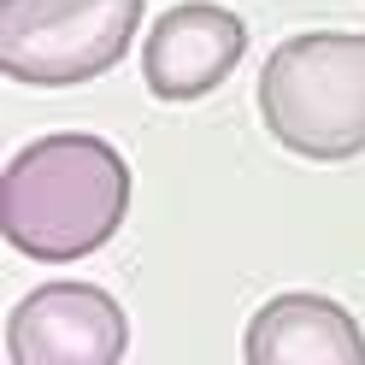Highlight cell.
Wrapping results in <instances>:
<instances>
[{
	"mask_svg": "<svg viewBox=\"0 0 365 365\" xmlns=\"http://www.w3.org/2000/svg\"><path fill=\"white\" fill-rule=\"evenodd\" d=\"M130 212L124 153L88 130H59L18 148L0 171V230L24 259L65 265L112 242Z\"/></svg>",
	"mask_w": 365,
	"mask_h": 365,
	"instance_id": "obj_1",
	"label": "cell"
},
{
	"mask_svg": "<svg viewBox=\"0 0 365 365\" xmlns=\"http://www.w3.org/2000/svg\"><path fill=\"white\" fill-rule=\"evenodd\" d=\"M259 118L301 159L365 153V36L301 30L259 65Z\"/></svg>",
	"mask_w": 365,
	"mask_h": 365,
	"instance_id": "obj_2",
	"label": "cell"
},
{
	"mask_svg": "<svg viewBox=\"0 0 365 365\" xmlns=\"http://www.w3.org/2000/svg\"><path fill=\"white\" fill-rule=\"evenodd\" d=\"M142 24V0H0V71L24 88L106 77Z\"/></svg>",
	"mask_w": 365,
	"mask_h": 365,
	"instance_id": "obj_3",
	"label": "cell"
},
{
	"mask_svg": "<svg viewBox=\"0 0 365 365\" xmlns=\"http://www.w3.org/2000/svg\"><path fill=\"white\" fill-rule=\"evenodd\" d=\"M130 318L101 283H41L6 318L12 365H118Z\"/></svg>",
	"mask_w": 365,
	"mask_h": 365,
	"instance_id": "obj_4",
	"label": "cell"
},
{
	"mask_svg": "<svg viewBox=\"0 0 365 365\" xmlns=\"http://www.w3.org/2000/svg\"><path fill=\"white\" fill-rule=\"evenodd\" d=\"M242 53H247V30L230 6L182 0V6L159 12V24L148 30L142 77L159 101H200L242 65Z\"/></svg>",
	"mask_w": 365,
	"mask_h": 365,
	"instance_id": "obj_5",
	"label": "cell"
},
{
	"mask_svg": "<svg viewBox=\"0 0 365 365\" xmlns=\"http://www.w3.org/2000/svg\"><path fill=\"white\" fill-rule=\"evenodd\" d=\"M247 365H365V336L330 294H277L242 330Z\"/></svg>",
	"mask_w": 365,
	"mask_h": 365,
	"instance_id": "obj_6",
	"label": "cell"
}]
</instances>
